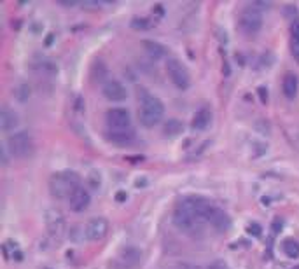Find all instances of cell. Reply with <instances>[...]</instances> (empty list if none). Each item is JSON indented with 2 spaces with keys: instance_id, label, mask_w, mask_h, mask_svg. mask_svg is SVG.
<instances>
[{
  "instance_id": "19",
  "label": "cell",
  "mask_w": 299,
  "mask_h": 269,
  "mask_svg": "<svg viewBox=\"0 0 299 269\" xmlns=\"http://www.w3.org/2000/svg\"><path fill=\"white\" fill-rule=\"evenodd\" d=\"M182 122L177 119H170L164 124V135H168V137H177V135H180L182 133Z\"/></svg>"
},
{
  "instance_id": "6",
  "label": "cell",
  "mask_w": 299,
  "mask_h": 269,
  "mask_svg": "<svg viewBox=\"0 0 299 269\" xmlns=\"http://www.w3.org/2000/svg\"><path fill=\"white\" fill-rule=\"evenodd\" d=\"M44 222H46V229H48L49 236L54 238V240H60L65 234V231H67V222H65V217L61 215L60 210L49 208L48 212L44 213Z\"/></svg>"
},
{
  "instance_id": "14",
  "label": "cell",
  "mask_w": 299,
  "mask_h": 269,
  "mask_svg": "<svg viewBox=\"0 0 299 269\" xmlns=\"http://www.w3.org/2000/svg\"><path fill=\"white\" fill-rule=\"evenodd\" d=\"M18 124H20V119H18V114L14 110L7 109V107L0 110V128H2V131H11Z\"/></svg>"
},
{
  "instance_id": "18",
  "label": "cell",
  "mask_w": 299,
  "mask_h": 269,
  "mask_svg": "<svg viewBox=\"0 0 299 269\" xmlns=\"http://www.w3.org/2000/svg\"><path fill=\"white\" fill-rule=\"evenodd\" d=\"M282 250L289 259H298L299 257V243L296 240H285L282 243Z\"/></svg>"
},
{
  "instance_id": "23",
  "label": "cell",
  "mask_w": 299,
  "mask_h": 269,
  "mask_svg": "<svg viewBox=\"0 0 299 269\" xmlns=\"http://www.w3.org/2000/svg\"><path fill=\"white\" fill-rule=\"evenodd\" d=\"M291 51H292V56H294L296 60L299 61V40L292 39V42H291Z\"/></svg>"
},
{
  "instance_id": "15",
  "label": "cell",
  "mask_w": 299,
  "mask_h": 269,
  "mask_svg": "<svg viewBox=\"0 0 299 269\" xmlns=\"http://www.w3.org/2000/svg\"><path fill=\"white\" fill-rule=\"evenodd\" d=\"M212 122V112L210 109H199L198 112L194 114V117H192V129H196V131H203V129L208 128V124Z\"/></svg>"
},
{
  "instance_id": "5",
  "label": "cell",
  "mask_w": 299,
  "mask_h": 269,
  "mask_svg": "<svg viewBox=\"0 0 299 269\" xmlns=\"http://www.w3.org/2000/svg\"><path fill=\"white\" fill-rule=\"evenodd\" d=\"M240 28L247 35H255L263 28V14H261V11H257L255 7L245 9L240 14Z\"/></svg>"
},
{
  "instance_id": "17",
  "label": "cell",
  "mask_w": 299,
  "mask_h": 269,
  "mask_svg": "<svg viewBox=\"0 0 299 269\" xmlns=\"http://www.w3.org/2000/svg\"><path fill=\"white\" fill-rule=\"evenodd\" d=\"M144 49L147 51V54L152 60H160L164 56V49L161 48L158 42H151V40H144Z\"/></svg>"
},
{
  "instance_id": "12",
  "label": "cell",
  "mask_w": 299,
  "mask_h": 269,
  "mask_svg": "<svg viewBox=\"0 0 299 269\" xmlns=\"http://www.w3.org/2000/svg\"><path fill=\"white\" fill-rule=\"evenodd\" d=\"M89 201H91V197H89V193L84 189H77L76 193L70 196V199H68V205H70V208H72V212L79 213V212H84V210L89 206Z\"/></svg>"
},
{
  "instance_id": "20",
  "label": "cell",
  "mask_w": 299,
  "mask_h": 269,
  "mask_svg": "<svg viewBox=\"0 0 299 269\" xmlns=\"http://www.w3.org/2000/svg\"><path fill=\"white\" fill-rule=\"evenodd\" d=\"M132 26L135 30H149L151 23H149V20H145V18H135V20L132 21Z\"/></svg>"
},
{
  "instance_id": "8",
  "label": "cell",
  "mask_w": 299,
  "mask_h": 269,
  "mask_svg": "<svg viewBox=\"0 0 299 269\" xmlns=\"http://www.w3.org/2000/svg\"><path fill=\"white\" fill-rule=\"evenodd\" d=\"M109 129H130L132 128V116L126 109H110L105 116Z\"/></svg>"
},
{
  "instance_id": "24",
  "label": "cell",
  "mask_w": 299,
  "mask_h": 269,
  "mask_svg": "<svg viewBox=\"0 0 299 269\" xmlns=\"http://www.w3.org/2000/svg\"><path fill=\"white\" fill-rule=\"evenodd\" d=\"M257 93H259L261 101H263V103H266V101H268V89L264 88V86H261V88L257 89Z\"/></svg>"
},
{
  "instance_id": "13",
  "label": "cell",
  "mask_w": 299,
  "mask_h": 269,
  "mask_svg": "<svg viewBox=\"0 0 299 269\" xmlns=\"http://www.w3.org/2000/svg\"><path fill=\"white\" fill-rule=\"evenodd\" d=\"M298 86H299V80H298V75L294 72H287L283 75V80H282V91L285 95L287 100H294L298 97Z\"/></svg>"
},
{
  "instance_id": "21",
  "label": "cell",
  "mask_w": 299,
  "mask_h": 269,
  "mask_svg": "<svg viewBox=\"0 0 299 269\" xmlns=\"http://www.w3.org/2000/svg\"><path fill=\"white\" fill-rule=\"evenodd\" d=\"M16 97H18V100H20V101H25L28 97H30V88H28L27 84L18 86V89H16Z\"/></svg>"
},
{
  "instance_id": "26",
  "label": "cell",
  "mask_w": 299,
  "mask_h": 269,
  "mask_svg": "<svg viewBox=\"0 0 299 269\" xmlns=\"http://www.w3.org/2000/svg\"><path fill=\"white\" fill-rule=\"evenodd\" d=\"M207 269H227V266L224 264V262H214V264H210Z\"/></svg>"
},
{
  "instance_id": "1",
  "label": "cell",
  "mask_w": 299,
  "mask_h": 269,
  "mask_svg": "<svg viewBox=\"0 0 299 269\" xmlns=\"http://www.w3.org/2000/svg\"><path fill=\"white\" fill-rule=\"evenodd\" d=\"M79 184H81L79 175H77L76 171L67 170V171H60L53 175L51 180H49V191H51L53 196L58 197V199H65V197L70 199V196H72L77 189H81Z\"/></svg>"
},
{
  "instance_id": "7",
  "label": "cell",
  "mask_w": 299,
  "mask_h": 269,
  "mask_svg": "<svg viewBox=\"0 0 299 269\" xmlns=\"http://www.w3.org/2000/svg\"><path fill=\"white\" fill-rule=\"evenodd\" d=\"M198 220L199 219L196 217L188 206H184L182 203L177 206L175 213H173V222H175V225L179 227V229L186 231V233H189V231L194 229L196 224H198Z\"/></svg>"
},
{
  "instance_id": "2",
  "label": "cell",
  "mask_w": 299,
  "mask_h": 269,
  "mask_svg": "<svg viewBox=\"0 0 299 269\" xmlns=\"http://www.w3.org/2000/svg\"><path fill=\"white\" fill-rule=\"evenodd\" d=\"M163 116H164V105L161 103L160 98L145 95V97L142 98V101H140V110H138L140 122H142L145 128H154L156 124L161 122Z\"/></svg>"
},
{
  "instance_id": "10",
  "label": "cell",
  "mask_w": 299,
  "mask_h": 269,
  "mask_svg": "<svg viewBox=\"0 0 299 269\" xmlns=\"http://www.w3.org/2000/svg\"><path fill=\"white\" fill-rule=\"evenodd\" d=\"M104 97L110 101H123L126 100L128 97V91L119 80H109L104 84Z\"/></svg>"
},
{
  "instance_id": "22",
  "label": "cell",
  "mask_w": 299,
  "mask_h": 269,
  "mask_svg": "<svg viewBox=\"0 0 299 269\" xmlns=\"http://www.w3.org/2000/svg\"><path fill=\"white\" fill-rule=\"evenodd\" d=\"M247 233L248 234H252V236H261V233H263V229H261V225L259 224H250L247 227Z\"/></svg>"
},
{
  "instance_id": "9",
  "label": "cell",
  "mask_w": 299,
  "mask_h": 269,
  "mask_svg": "<svg viewBox=\"0 0 299 269\" xmlns=\"http://www.w3.org/2000/svg\"><path fill=\"white\" fill-rule=\"evenodd\" d=\"M109 233V222L104 217H95L86 224V238L89 241L104 240Z\"/></svg>"
},
{
  "instance_id": "27",
  "label": "cell",
  "mask_w": 299,
  "mask_h": 269,
  "mask_svg": "<svg viewBox=\"0 0 299 269\" xmlns=\"http://www.w3.org/2000/svg\"><path fill=\"white\" fill-rule=\"evenodd\" d=\"M126 197H128V194H126V193H123V191H119V193L116 194V199L119 201V203H123V201L126 199Z\"/></svg>"
},
{
  "instance_id": "11",
  "label": "cell",
  "mask_w": 299,
  "mask_h": 269,
  "mask_svg": "<svg viewBox=\"0 0 299 269\" xmlns=\"http://www.w3.org/2000/svg\"><path fill=\"white\" fill-rule=\"evenodd\" d=\"M107 138L114 145H119V147H126V145H132L135 142V133L133 129H109Z\"/></svg>"
},
{
  "instance_id": "3",
  "label": "cell",
  "mask_w": 299,
  "mask_h": 269,
  "mask_svg": "<svg viewBox=\"0 0 299 269\" xmlns=\"http://www.w3.org/2000/svg\"><path fill=\"white\" fill-rule=\"evenodd\" d=\"M5 147H7L9 154H11L12 157H28L33 150V142H32V137H30V133L18 131L9 137Z\"/></svg>"
},
{
  "instance_id": "4",
  "label": "cell",
  "mask_w": 299,
  "mask_h": 269,
  "mask_svg": "<svg viewBox=\"0 0 299 269\" xmlns=\"http://www.w3.org/2000/svg\"><path fill=\"white\" fill-rule=\"evenodd\" d=\"M166 73L175 88L188 89L189 84H191V77H189L188 69L177 58H168L166 60Z\"/></svg>"
},
{
  "instance_id": "25",
  "label": "cell",
  "mask_w": 299,
  "mask_h": 269,
  "mask_svg": "<svg viewBox=\"0 0 299 269\" xmlns=\"http://www.w3.org/2000/svg\"><path fill=\"white\" fill-rule=\"evenodd\" d=\"M292 39L299 40V20L294 21V24H292Z\"/></svg>"
},
{
  "instance_id": "16",
  "label": "cell",
  "mask_w": 299,
  "mask_h": 269,
  "mask_svg": "<svg viewBox=\"0 0 299 269\" xmlns=\"http://www.w3.org/2000/svg\"><path fill=\"white\" fill-rule=\"evenodd\" d=\"M208 222H210L217 231H227L231 227V219H229V215H227L226 212H222L220 208H217L216 212H214V215H212Z\"/></svg>"
}]
</instances>
